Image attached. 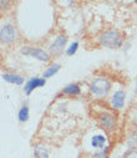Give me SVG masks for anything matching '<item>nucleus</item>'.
<instances>
[{
    "instance_id": "nucleus-3",
    "label": "nucleus",
    "mask_w": 137,
    "mask_h": 158,
    "mask_svg": "<svg viewBox=\"0 0 137 158\" xmlns=\"http://www.w3.org/2000/svg\"><path fill=\"white\" fill-rule=\"evenodd\" d=\"M123 35L115 30V29H109L105 30L104 32H101V35L99 36V44L100 46L107 48V49H120L123 45Z\"/></svg>"
},
{
    "instance_id": "nucleus-17",
    "label": "nucleus",
    "mask_w": 137,
    "mask_h": 158,
    "mask_svg": "<svg viewBox=\"0 0 137 158\" xmlns=\"http://www.w3.org/2000/svg\"><path fill=\"white\" fill-rule=\"evenodd\" d=\"M58 2H59L60 5H62V6H69V5L72 4L74 0H58Z\"/></svg>"
},
{
    "instance_id": "nucleus-15",
    "label": "nucleus",
    "mask_w": 137,
    "mask_h": 158,
    "mask_svg": "<svg viewBox=\"0 0 137 158\" xmlns=\"http://www.w3.org/2000/svg\"><path fill=\"white\" fill-rule=\"evenodd\" d=\"M77 50H79V43L77 41H74V43H71L69 45V48L65 50V52H66L67 56H74L77 52Z\"/></svg>"
},
{
    "instance_id": "nucleus-19",
    "label": "nucleus",
    "mask_w": 137,
    "mask_h": 158,
    "mask_svg": "<svg viewBox=\"0 0 137 158\" xmlns=\"http://www.w3.org/2000/svg\"><path fill=\"white\" fill-rule=\"evenodd\" d=\"M135 95L137 96V78H136V81H135Z\"/></svg>"
},
{
    "instance_id": "nucleus-9",
    "label": "nucleus",
    "mask_w": 137,
    "mask_h": 158,
    "mask_svg": "<svg viewBox=\"0 0 137 158\" xmlns=\"http://www.w3.org/2000/svg\"><path fill=\"white\" fill-rule=\"evenodd\" d=\"M125 101H126V91L125 90H116L111 97H110V106L112 110L115 111H120L125 106Z\"/></svg>"
},
{
    "instance_id": "nucleus-13",
    "label": "nucleus",
    "mask_w": 137,
    "mask_h": 158,
    "mask_svg": "<svg viewBox=\"0 0 137 158\" xmlns=\"http://www.w3.org/2000/svg\"><path fill=\"white\" fill-rule=\"evenodd\" d=\"M60 69H61V65L60 64H56V62H54V64H51V65H49L46 69L44 70V72H42V77L44 78H50V77H53L54 75H56L59 71H60Z\"/></svg>"
},
{
    "instance_id": "nucleus-1",
    "label": "nucleus",
    "mask_w": 137,
    "mask_h": 158,
    "mask_svg": "<svg viewBox=\"0 0 137 158\" xmlns=\"http://www.w3.org/2000/svg\"><path fill=\"white\" fill-rule=\"evenodd\" d=\"M113 111L115 110H101L95 114V120L97 125L107 135H112L117 130V116Z\"/></svg>"
},
{
    "instance_id": "nucleus-14",
    "label": "nucleus",
    "mask_w": 137,
    "mask_h": 158,
    "mask_svg": "<svg viewBox=\"0 0 137 158\" xmlns=\"http://www.w3.org/2000/svg\"><path fill=\"white\" fill-rule=\"evenodd\" d=\"M29 106L26 105V103H24L21 107H20V110H19V112H18V121L20 122V123H25V122H28L29 121Z\"/></svg>"
},
{
    "instance_id": "nucleus-11",
    "label": "nucleus",
    "mask_w": 137,
    "mask_h": 158,
    "mask_svg": "<svg viewBox=\"0 0 137 158\" xmlns=\"http://www.w3.org/2000/svg\"><path fill=\"white\" fill-rule=\"evenodd\" d=\"M32 154L35 158H50V149L44 143H36L32 147Z\"/></svg>"
},
{
    "instance_id": "nucleus-7",
    "label": "nucleus",
    "mask_w": 137,
    "mask_h": 158,
    "mask_svg": "<svg viewBox=\"0 0 137 158\" xmlns=\"http://www.w3.org/2000/svg\"><path fill=\"white\" fill-rule=\"evenodd\" d=\"M46 85V78H44L42 76L39 77V76H35V77H31L25 82L24 85V92L26 96H30L36 89H40V87H44Z\"/></svg>"
},
{
    "instance_id": "nucleus-16",
    "label": "nucleus",
    "mask_w": 137,
    "mask_h": 158,
    "mask_svg": "<svg viewBox=\"0 0 137 158\" xmlns=\"http://www.w3.org/2000/svg\"><path fill=\"white\" fill-rule=\"evenodd\" d=\"M122 158H137V148H127L122 154Z\"/></svg>"
},
{
    "instance_id": "nucleus-8",
    "label": "nucleus",
    "mask_w": 137,
    "mask_h": 158,
    "mask_svg": "<svg viewBox=\"0 0 137 158\" xmlns=\"http://www.w3.org/2000/svg\"><path fill=\"white\" fill-rule=\"evenodd\" d=\"M109 135L107 133H96L92 137H91V141H90V144L91 147L94 148V151H101V149H105L106 147L111 146L109 143Z\"/></svg>"
},
{
    "instance_id": "nucleus-5",
    "label": "nucleus",
    "mask_w": 137,
    "mask_h": 158,
    "mask_svg": "<svg viewBox=\"0 0 137 158\" xmlns=\"http://www.w3.org/2000/svg\"><path fill=\"white\" fill-rule=\"evenodd\" d=\"M66 44H67V36L64 34H59L49 46V54L51 56L61 55L64 50H66Z\"/></svg>"
},
{
    "instance_id": "nucleus-2",
    "label": "nucleus",
    "mask_w": 137,
    "mask_h": 158,
    "mask_svg": "<svg viewBox=\"0 0 137 158\" xmlns=\"http://www.w3.org/2000/svg\"><path fill=\"white\" fill-rule=\"evenodd\" d=\"M111 89H112V82L110 78L105 76H97L92 78V81L90 82V86H88V91L91 96L97 100L106 97L110 94Z\"/></svg>"
},
{
    "instance_id": "nucleus-18",
    "label": "nucleus",
    "mask_w": 137,
    "mask_h": 158,
    "mask_svg": "<svg viewBox=\"0 0 137 158\" xmlns=\"http://www.w3.org/2000/svg\"><path fill=\"white\" fill-rule=\"evenodd\" d=\"M79 158H94V157H92V154H91V153H86V152H83Z\"/></svg>"
},
{
    "instance_id": "nucleus-12",
    "label": "nucleus",
    "mask_w": 137,
    "mask_h": 158,
    "mask_svg": "<svg viewBox=\"0 0 137 158\" xmlns=\"http://www.w3.org/2000/svg\"><path fill=\"white\" fill-rule=\"evenodd\" d=\"M2 78H3L4 81H6V82H9V84H13V85H16V86L23 85L24 81H25V78H24L21 75H19V73H8V72H3V73H2Z\"/></svg>"
},
{
    "instance_id": "nucleus-4",
    "label": "nucleus",
    "mask_w": 137,
    "mask_h": 158,
    "mask_svg": "<svg viewBox=\"0 0 137 158\" xmlns=\"http://www.w3.org/2000/svg\"><path fill=\"white\" fill-rule=\"evenodd\" d=\"M20 52L24 55V56H30L40 62H44V64H49L51 61V55L49 54V51H45L44 49L41 48H36V46H29V45H25L20 49Z\"/></svg>"
},
{
    "instance_id": "nucleus-10",
    "label": "nucleus",
    "mask_w": 137,
    "mask_h": 158,
    "mask_svg": "<svg viewBox=\"0 0 137 158\" xmlns=\"http://www.w3.org/2000/svg\"><path fill=\"white\" fill-rule=\"evenodd\" d=\"M81 92H82L81 86H80L79 84H76V82H71V84L66 85V86L61 90L60 95L67 96V97H77V96L81 95Z\"/></svg>"
},
{
    "instance_id": "nucleus-20",
    "label": "nucleus",
    "mask_w": 137,
    "mask_h": 158,
    "mask_svg": "<svg viewBox=\"0 0 137 158\" xmlns=\"http://www.w3.org/2000/svg\"><path fill=\"white\" fill-rule=\"evenodd\" d=\"M105 158H111V157H110V156H106V157H105Z\"/></svg>"
},
{
    "instance_id": "nucleus-6",
    "label": "nucleus",
    "mask_w": 137,
    "mask_h": 158,
    "mask_svg": "<svg viewBox=\"0 0 137 158\" xmlns=\"http://www.w3.org/2000/svg\"><path fill=\"white\" fill-rule=\"evenodd\" d=\"M0 40L5 45H9L16 40V30L14 25L9 23L2 25V27H0Z\"/></svg>"
}]
</instances>
